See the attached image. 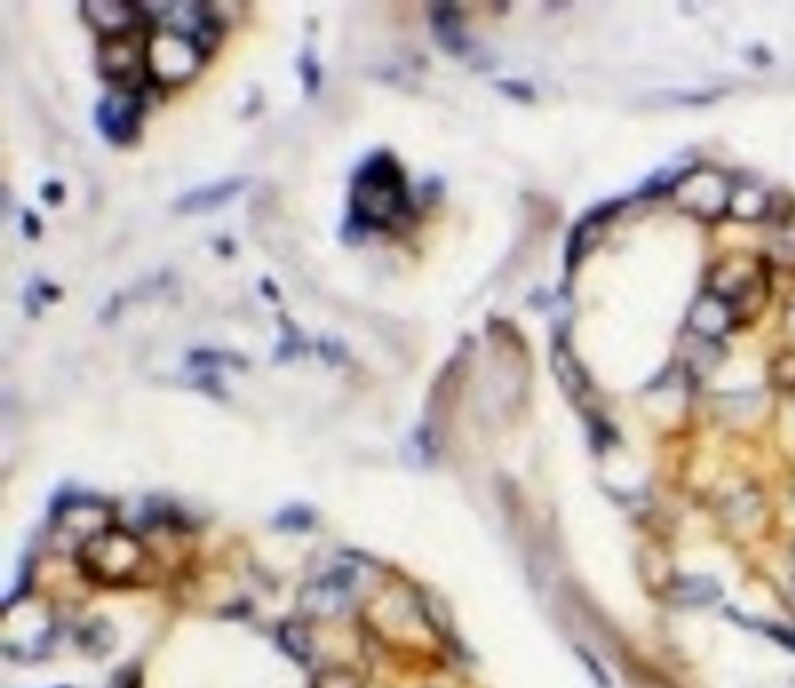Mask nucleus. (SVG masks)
Masks as SVG:
<instances>
[{"label": "nucleus", "mask_w": 795, "mask_h": 688, "mask_svg": "<svg viewBox=\"0 0 795 688\" xmlns=\"http://www.w3.org/2000/svg\"><path fill=\"white\" fill-rule=\"evenodd\" d=\"M406 173L392 152H376L357 168L350 194V224L357 231H392L411 217ZM348 224V227H350Z\"/></svg>", "instance_id": "nucleus-1"}, {"label": "nucleus", "mask_w": 795, "mask_h": 688, "mask_svg": "<svg viewBox=\"0 0 795 688\" xmlns=\"http://www.w3.org/2000/svg\"><path fill=\"white\" fill-rule=\"evenodd\" d=\"M77 556H80L84 574L108 586H119L131 581L147 560L143 544L129 532L117 528L91 535L82 544Z\"/></svg>", "instance_id": "nucleus-2"}, {"label": "nucleus", "mask_w": 795, "mask_h": 688, "mask_svg": "<svg viewBox=\"0 0 795 688\" xmlns=\"http://www.w3.org/2000/svg\"><path fill=\"white\" fill-rule=\"evenodd\" d=\"M145 98L140 94L108 96L96 105V124L110 143L129 145L138 138L145 115Z\"/></svg>", "instance_id": "nucleus-3"}, {"label": "nucleus", "mask_w": 795, "mask_h": 688, "mask_svg": "<svg viewBox=\"0 0 795 688\" xmlns=\"http://www.w3.org/2000/svg\"><path fill=\"white\" fill-rule=\"evenodd\" d=\"M355 574L353 570H339L327 574L315 581V584L306 586L301 593L299 605L313 616H334L341 614L350 602V591H353Z\"/></svg>", "instance_id": "nucleus-4"}, {"label": "nucleus", "mask_w": 795, "mask_h": 688, "mask_svg": "<svg viewBox=\"0 0 795 688\" xmlns=\"http://www.w3.org/2000/svg\"><path fill=\"white\" fill-rule=\"evenodd\" d=\"M688 325H691L695 334L705 336V339H719L733 325V308L716 294H705V297L695 301L691 313H688Z\"/></svg>", "instance_id": "nucleus-5"}, {"label": "nucleus", "mask_w": 795, "mask_h": 688, "mask_svg": "<svg viewBox=\"0 0 795 688\" xmlns=\"http://www.w3.org/2000/svg\"><path fill=\"white\" fill-rule=\"evenodd\" d=\"M723 588L716 579L705 577V574H688V577H677L672 581L670 595L672 602L679 607H709L721 598Z\"/></svg>", "instance_id": "nucleus-6"}, {"label": "nucleus", "mask_w": 795, "mask_h": 688, "mask_svg": "<svg viewBox=\"0 0 795 688\" xmlns=\"http://www.w3.org/2000/svg\"><path fill=\"white\" fill-rule=\"evenodd\" d=\"M432 28L436 38L441 40V45L446 47L448 52L460 54L467 49V40H464L460 26V12H457V7L453 3H434Z\"/></svg>", "instance_id": "nucleus-7"}, {"label": "nucleus", "mask_w": 795, "mask_h": 688, "mask_svg": "<svg viewBox=\"0 0 795 688\" xmlns=\"http://www.w3.org/2000/svg\"><path fill=\"white\" fill-rule=\"evenodd\" d=\"M553 369L558 374V381L562 388H565L567 395H572L574 399H579L583 392L588 390V378L583 374L581 364L574 360V355L569 353V348L558 343L553 350Z\"/></svg>", "instance_id": "nucleus-8"}, {"label": "nucleus", "mask_w": 795, "mask_h": 688, "mask_svg": "<svg viewBox=\"0 0 795 688\" xmlns=\"http://www.w3.org/2000/svg\"><path fill=\"white\" fill-rule=\"evenodd\" d=\"M243 185H245L243 180H229V182H220V185H215V187L199 189V192H189L185 199L178 203V208H187L189 213H194V210L217 208L220 203L229 201L231 196L238 194V189H241Z\"/></svg>", "instance_id": "nucleus-9"}, {"label": "nucleus", "mask_w": 795, "mask_h": 688, "mask_svg": "<svg viewBox=\"0 0 795 688\" xmlns=\"http://www.w3.org/2000/svg\"><path fill=\"white\" fill-rule=\"evenodd\" d=\"M278 640L283 644V649L290 654L297 663H306L313 654V642L308 630L297 621H287L278 630Z\"/></svg>", "instance_id": "nucleus-10"}, {"label": "nucleus", "mask_w": 795, "mask_h": 688, "mask_svg": "<svg viewBox=\"0 0 795 688\" xmlns=\"http://www.w3.org/2000/svg\"><path fill=\"white\" fill-rule=\"evenodd\" d=\"M313 688H362V682L353 670L329 668L315 677Z\"/></svg>", "instance_id": "nucleus-11"}, {"label": "nucleus", "mask_w": 795, "mask_h": 688, "mask_svg": "<svg viewBox=\"0 0 795 688\" xmlns=\"http://www.w3.org/2000/svg\"><path fill=\"white\" fill-rule=\"evenodd\" d=\"M772 381L784 390L795 388V355H782L775 360V364H772Z\"/></svg>", "instance_id": "nucleus-12"}, {"label": "nucleus", "mask_w": 795, "mask_h": 688, "mask_svg": "<svg viewBox=\"0 0 795 688\" xmlns=\"http://www.w3.org/2000/svg\"><path fill=\"white\" fill-rule=\"evenodd\" d=\"M299 73H301V77H304L306 94L308 96L315 94V91L320 89V66H318V61L313 59L311 49H308V52H304V56L299 59Z\"/></svg>", "instance_id": "nucleus-13"}, {"label": "nucleus", "mask_w": 795, "mask_h": 688, "mask_svg": "<svg viewBox=\"0 0 795 688\" xmlns=\"http://www.w3.org/2000/svg\"><path fill=\"white\" fill-rule=\"evenodd\" d=\"M63 196H66V192H63L61 182H47V185L42 187V199H45L49 206H56V203H61Z\"/></svg>", "instance_id": "nucleus-14"}, {"label": "nucleus", "mask_w": 795, "mask_h": 688, "mask_svg": "<svg viewBox=\"0 0 795 688\" xmlns=\"http://www.w3.org/2000/svg\"><path fill=\"white\" fill-rule=\"evenodd\" d=\"M24 227H26L24 231H26V236H28V238H38V236H40V227H42V224H40V220H38V217H35L33 213H24Z\"/></svg>", "instance_id": "nucleus-15"}, {"label": "nucleus", "mask_w": 795, "mask_h": 688, "mask_svg": "<svg viewBox=\"0 0 795 688\" xmlns=\"http://www.w3.org/2000/svg\"><path fill=\"white\" fill-rule=\"evenodd\" d=\"M791 329L795 332V308H793V313H791Z\"/></svg>", "instance_id": "nucleus-16"}, {"label": "nucleus", "mask_w": 795, "mask_h": 688, "mask_svg": "<svg viewBox=\"0 0 795 688\" xmlns=\"http://www.w3.org/2000/svg\"><path fill=\"white\" fill-rule=\"evenodd\" d=\"M793 586H795V574H793Z\"/></svg>", "instance_id": "nucleus-17"}]
</instances>
